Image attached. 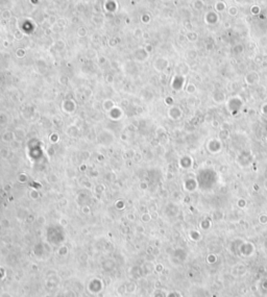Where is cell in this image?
<instances>
[{
    "label": "cell",
    "instance_id": "obj_5",
    "mask_svg": "<svg viewBox=\"0 0 267 297\" xmlns=\"http://www.w3.org/2000/svg\"><path fill=\"white\" fill-rule=\"evenodd\" d=\"M252 15H258L260 13V8L259 6H252Z\"/></svg>",
    "mask_w": 267,
    "mask_h": 297
},
{
    "label": "cell",
    "instance_id": "obj_3",
    "mask_svg": "<svg viewBox=\"0 0 267 297\" xmlns=\"http://www.w3.org/2000/svg\"><path fill=\"white\" fill-rule=\"evenodd\" d=\"M193 8H194V10H198V12L202 10L204 8H205V2L202 0H195L194 3H193Z\"/></svg>",
    "mask_w": 267,
    "mask_h": 297
},
{
    "label": "cell",
    "instance_id": "obj_7",
    "mask_svg": "<svg viewBox=\"0 0 267 297\" xmlns=\"http://www.w3.org/2000/svg\"><path fill=\"white\" fill-rule=\"evenodd\" d=\"M235 3H237V4H242V3L245 2V0H234Z\"/></svg>",
    "mask_w": 267,
    "mask_h": 297
},
{
    "label": "cell",
    "instance_id": "obj_6",
    "mask_svg": "<svg viewBox=\"0 0 267 297\" xmlns=\"http://www.w3.org/2000/svg\"><path fill=\"white\" fill-rule=\"evenodd\" d=\"M188 38H189V40L194 41V40H196V39H197V33H189V35H188Z\"/></svg>",
    "mask_w": 267,
    "mask_h": 297
},
{
    "label": "cell",
    "instance_id": "obj_4",
    "mask_svg": "<svg viewBox=\"0 0 267 297\" xmlns=\"http://www.w3.org/2000/svg\"><path fill=\"white\" fill-rule=\"evenodd\" d=\"M227 14L230 16H232V17H235V16L238 15V8H236V6H234V5H232V6H230V8H227Z\"/></svg>",
    "mask_w": 267,
    "mask_h": 297
},
{
    "label": "cell",
    "instance_id": "obj_1",
    "mask_svg": "<svg viewBox=\"0 0 267 297\" xmlns=\"http://www.w3.org/2000/svg\"><path fill=\"white\" fill-rule=\"evenodd\" d=\"M205 21L207 24L210 25H214L219 21V16H218V13H216L215 10H211V12H208L205 15Z\"/></svg>",
    "mask_w": 267,
    "mask_h": 297
},
{
    "label": "cell",
    "instance_id": "obj_2",
    "mask_svg": "<svg viewBox=\"0 0 267 297\" xmlns=\"http://www.w3.org/2000/svg\"><path fill=\"white\" fill-rule=\"evenodd\" d=\"M214 8L216 13H223L227 10V3L223 1H216L214 4Z\"/></svg>",
    "mask_w": 267,
    "mask_h": 297
}]
</instances>
